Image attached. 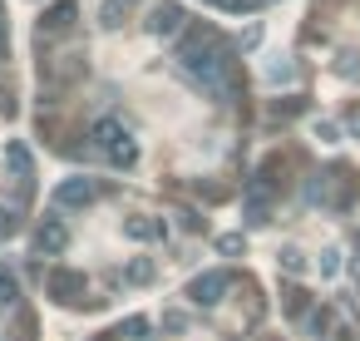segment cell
Segmentation results:
<instances>
[{
	"label": "cell",
	"mask_w": 360,
	"mask_h": 341,
	"mask_svg": "<svg viewBox=\"0 0 360 341\" xmlns=\"http://www.w3.org/2000/svg\"><path fill=\"white\" fill-rule=\"evenodd\" d=\"M109 163H114V168H134V163H139V144H134V139H119V144L109 149Z\"/></svg>",
	"instance_id": "obj_12"
},
{
	"label": "cell",
	"mask_w": 360,
	"mask_h": 341,
	"mask_svg": "<svg viewBox=\"0 0 360 341\" xmlns=\"http://www.w3.org/2000/svg\"><path fill=\"white\" fill-rule=\"evenodd\" d=\"M99 198V188L89 183V178H65L60 188H55V203H65V208H89Z\"/></svg>",
	"instance_id": "obj_6"
},
{
	"label": "cell",
	"mask_w": 360,
	"mask_h": 341,
	"mask_svg": "<svg viewBox=\"0 0 360 341\" xmlns=\"http://www.w3.org/2000/svg\"><path fill=\"white\" fill-rule=\"evenodd\" d=\"M212 6H217V11H232V16H242V11L252 6V0H212Z\"/></svg>",
	"instance_id": "obj_23"
},
{
	"label": "cell",
	"mask_w": 360,
	"mask_h": 341,
	"mask_svg": "<svg viewBox=\"0 0 360 341\" xmlns=\"http://www.w3.org/2000/svg\"><path fill=\"white\" fill-rule=\"evenodd\" d=\"M178 65H183L188 80H198L207 94L227 99V89H232V55H227V45H222L217 35H193V40L178 50Z\"/></svg>",
	"instance_id": "obj_1"
},
{
	"label": "cell",
	"mask_w": 360,
	"mask_h": 341,
	"mask_svg": "<svg viewBox=\"0 0 360 341\" xmlns=\"http://www.w3.org/2000/svg\"><path fill=\"white\" fill-rule=\"evenodd\" d=\"M15 297H20L15 277H6V272H0V306H15Z\"/></svg>",
	"instance_id": "obj_16"
},
{
	"label": "cell",
	"mask_w": 360,
	"mask_h": 341,
	"mask_svg": "<svg viewBox=\"0 0 360 341\" xmlns=\"http://www.w3.org/2000/svg\"><path fill=\"white\" fill-rule=\"evenodd\" d=\"M266 80H271V85H286V80H291V65H286V60H281V65H266Z\"/></svg>",
	"instance_id": "obj_19"
},
{
	"label": "cell",
	"mask_w": 360,
	"mask_h": 341,
	"mask_svg": "<svg viewBox=\"0 0 360 341\" xmlns=\"http://www.w3.org/2000/svg\"><path fill=\"white\" fill-rule=\"evenodd\" d=\"M75 16H79V6L75 0H60L55 11H45V20H40V30H50V35H60V30H70L75 25Z\"/></svg>",
	"instance_id": "obj_9"
},
{
	"label": "cell",
	"mask_w": 360,
	"mask_h": 341,
	"mask_svg": "<svg viewBox=\"0 0 360 341\" xmlns=\"http://www.w3.org/2000/svg\"><path fill=\"white\" fill-rule=\"evenodd\" d=\"M89 139H94L99 149H114L119 139H129V129H124L114 114H104V119H94V124H89Z\"/></svg>",
	"instance_id": "obj_7"
},
{
	"label": "cell",
	"mask_w": 360,
	"mask_h": 341,
	"mask_svg": "<svg viewBox=\"0 0 360 341\" xmlns=\"http://www.w3.org/2000/svg\"><path fill=\"white\" fill-rule=\"evenodd\" d=\"M227 292H232V272H222V267H212V272H202V277L188 282V297H193L198 306H217Z\"/></svg>",
	"instance_id": "obj_3"
},
{
	"label": "cell",
	"mask_w": 360,
	"mask_h": 341,
	"mask_svg": "<svg viewBox=\"0 0 360 341\" xmlns=\"http://www.w3.org/2000/svg\"><path fill=\"white\" fill-rule=\"evenodd\" d=\"M0 55H6V25H0Z\"/></svg>",
	"instance_id": "obj_26"
},
{
	"label": "cell",
	"mask_w": 360,
	"mask_h": 341,
	"mask_svg": "<svg viewBox=\"0 0 360 341\" xmlns=\"http://www.w3.org/2000/svg\"><path fill=\"white\" fill-rule=\"evenodd\" d=\"M345 129H350V134L360 139V109H350V119H345Z\"/></svg>",
	"instance_id": "obj_25"
},
{
	"label": "cell",
	"mask_w": 360,
	"mask_h": 341,
	"mask_svg": "<svg viewBox=\"0 0 360 341\" xmlns=\"http://www.w3.org/2000/svg\"><path fill=\"white\" fill-rule=\"evenodd\" d=\"M335 267H340V252H335V247H326V252H321V277H330Z\"/></svg>",
	"instance_id": "obj_20"
},
{
	"label": "cell",
	"mask_w": 360,
	"mask_h": 341,
	"mask_svg": "<svg viewBox=\"0 0 360 341\" xmlns=\"http://www.w3.org/2000/svg\"><path fill=\"white\" fill-rule=\"evenodd\" d=\"M316 139H321V144H335V139H340V129H335V124H326V119H321V124H316Z\"/></svg>",
	"instance_id": "obj_22"
},
{
	"label": "cell",
	"mask_w": 360,
	"mask_h": 341,
	"mask_svg": "<svg viewBox=\"0 0 360 341\" xmlns=\"http://www.w3.org/2000/svg\"><path fill=\"white\" fill-rule=\"evenodd\" d=\"M20 228V208H0V237H11Z\"/></svg>",
	"instance_id": "obj_17"
},
{
	"label": "cell",
	"mask_w": 360,
	"mask_h": 341,
	"mask_svg": "<svg viewBox=\"0 0 360 341\" xmlns=\"http://www.w3.org/2000/svg\"><path fill=\"white\" fill-rule=\"evenodd\" d=\"M148 331H153V321H148V316H129V321L119 326V336H124V341H148Z\"/></svg>",
	"instance_id": "obj_14"
},
{
	"label": "cell",
	"mask_w": 360,
	"mask_h": 341,
	"mask_svg": "<svg viewBox=\"0 0 360 341\" xmlns=\"http://www.w3.org/2000/svg\"><path fill=\"white\" fill-rule=\"evenodd\" d=\"M281 267L286 272H306V252L301 247H281Z\"/></svg>",
	"instance_id": "obj_15"
},
{
	"label": "cell",
	"mask_w": 360,
	"mask_h": 341,
	"mask_svg": "<svg viewBox=\"0 0 360 341\" xmlns=\"http://www.w3.org/2000/svg\"><path fill=\"white\" fill-rule=\"evenodd\" d=\"M163 331H188V316L183 311H163Z\"/></svg>",
	"instance_id": "obj_21"
},
{
	"label": "cell",
	"mask_w": 360,
	"mask_h": 341,
	"mask_svg": "<svg viewBox=\"0 0 360 341\" xmlns=\"http://www.w3.org/2000/svg\"><path fill=\"white\" fill-rule=\"evenodd\" d=\"M335 75L350 80V85H360V55H355V50H340V55H335Z\"/></svg>",
	"instance_id": "obj_13"
},
{
	"label": "cell",
	"mask_w": 360,
	"mask_h": 341,
	"mask_svg": "<svg viewBox=\"0 0 360 341\" xmlns=\"http://www.w3.org/2000/svg\"><path fill=\"white\" fill-rule=\"evenodd\" d=\"M183 30V6H178V0H158V6L148 11V35H178Z\"/></svg>",
	"instance_id": "obj_5"
},
{
	"label": "cell",
	"mask_w": 360,
	"mask_h": 341,
	"mask_svg": "<svg viewBox=\"0 0 360 341\" xmlns=\"http://www.w3.org/2000/svg\"><path fill=\"white\" fill-rule=\"evenodd\" d=\"M124 232H129L134 242H153V237H163L168 228H163V218H143V213H139V218H124Z\"/></svg>",
	"instance_id": "obj_8"
},
{
	"label": "cell",
	"mask_w": 360,
	"mask_h": 341,
	"mask_svg": "<svg viewBox=\"0 0 360 341\" xmlns=\"http://www.w3.org/2000/svg\"><path fill=\"white\" fill-rule=\"evenodd\" d=\"M286 297V311H306V292H281Z\"/></svg>",
	"instance_id": "obj_24"
},
{
	"label": "cell",
	"mask_w": 360,
	"mask_h": 341,
	"mask_svg": "<svg viewBox=\"0 0 360 341\" xmlns=\"http://www.w3.org/2000/svg\"><path fill=\"white\" fill-rule=\"evenodd\" d=\"M153 277H158V267H153V257H134V262L124 267V282H129V287H148Z\"/></svg>",
	"instance_id": "obj_11"
},
{
	"label": "cell",
	"mask_w": 360,
	"mask_h": 341,
	"mask_svg": "<svg viewBox=\"0 0 360 341\" xmlns=\"http://www.w3.org/2000/svg\"><path fill=\"white\" fill-rule=\"evenodd\" d=\"M247 242H242V232H227V237H217V252H227V257H237Z\"/></svg>",
	"instance_id": "obj_18"
},
{
	"label": "cell",
	"mask_w": 360,
	"mask_h": 341,
	"mask_svg": "<svg viewBox=\"0 0 360 341\" xmlns=\"http://www.w3.org/2000/svg\"><path fill=\"white\" fill-rule=\"evenodd\" d=\"M6 168H11L15 178H30V173H35V159H30V149H25V144H6Z\"/></svg>",
	"instance_id": "obj_10"
},
{
	"label": "cell",
	"mask_w": 360,
	"mask_h": 341,
	"mask_svg": "<svg viewBox=\"0 0 360 341\" xmlns=\"http://www.w3.org/2000/svg\"><path fill=\"white\" fill-rule=\"evenodd\" d=\"M70 247V228H65V218H45L40 228H35V252H45V257H60Z\"/></svg>",
	"instance_id": "obj_4"
},
{
	"label": "cell",
	"mask_w": 360,
	"mask_h": 341,
	"mask_svg": "<svg viewBox=\"0 0 360 341\" xmlns=\"http://www.w3.org/2000/svg\"><path fill=\"white\" fill-rule=\"evenodd\" d=\"M45 292H50L60 306H79V302H84V292H89V277H84V272H75V267H55V272L45 277Z\"/></svg>",
	"instance_id": "obj_2"
}]
</instances>
